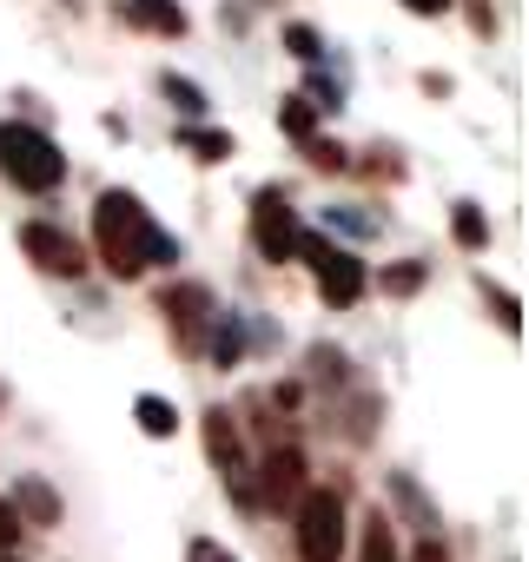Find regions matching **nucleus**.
I'll list each match as a JSON object with an SVG mask.
<instances>
[{"label":"nucleus","instance_id":"obj_1","mask_svg":"<svg viewBox=\"0 0 529 562\" xmlns=\"http://www.w3.org/2000/svg\"><path fill=\"white\" fill-rule=\"evenodd\" d=\"M93 251H100V265L120 278V285H133V278H146V271H172L179 265V238L126 186H106L93 199Z\"/></svg>","mask_w":529,"mask_h":562},{"label":"nucleus","instance_id":"obj_2","mask_svg":"<svg viewBox=\"0 0 529 562\" xmlns=\"http://www.w3.org/2000/svg\"><path fill=\"white\" fill-rule=\"evenodd\" d=\"M67 153L54 146V133L27 126V120H0V179L27 199H54L67 186Z\"/></svg>","mask_w":529,"mask_h":562},{"label":"nucleus","instance_id":"obj_3","mask_svg":"<svg viewBox=\"0 0 529 562\" xmlns=\"http://www.w3.org/2000/svg\"><path fill=\"white\" fill-rule=\"evenodd\" d=\"M292 549L299 562H345L351 549V503L338 483H312L292 509Z\"/></svg>","mask_w":529,"mask_h":562},{"label":"nucleus","instance_id":"obj_4","mask_svg":"<svg viewBox=\"0 0 529 562\" xmlns=\"http://www.w3.org/2000/svg\"><path fill=\"white\" fill-rule=\"evenodd\" d=\"M292 258L312 265V285H318V299H325L331 312L364 305V292H371V265H364L351 245H338V238H325V232H299Z\"/></svg>","mask_w":529,"mask_h":562},{"label":"nucleus","instance_id":"obj_5","mask_svg":"<svg viewBox=\"0 0 529 562\" xmlns=\"http://www.w3.org/2000/svg\"><path fill=\"white\" fill-rule=\"evenodd\" d=\"M305 490H312V463H305V450H299V443L258 450V463H251V496H258V516H292Z\"/></svg>","mask_w":529,"mask_h":562},{"label":"nucleus","instance_id":"obj_6","mask_svg":"<svg viewBox=\"0 0 529 562\" xmlns=\"http://www.w3.org/2000/svg\"><path fill=\"white\" fill-rule=\"evenodd\" d=\"M159 318L172 325V345L185 358H199V345H205V331L218 318V299H212V285H199V278H172V285H159Z\"/></svg>","mask_w":529,"mask_h":562},{"label":"nucleus","instance_id":"obj_7","mask_svg":"<svg viewBox=\"0 0 529 562\" xmlns=\"http://www.w3.org/2000/svg\"><path fill=\"white\" fill-rule=\"evenodd\" d=\"M299 232H305V225H299L285 186H258V192H251V251H258L264 265H285L292 245H299Z\"/></svg>","mask_w":529,"mask_h":562},{"label":"nucleus","instance_id":"obj_8","mask_svg":"<svg viewBox=\"0 0 529 562\" xmlns=\"http://www.w3.org/2000/svg\"><path fill=\"white\" fill-rule=\"evenodd\" d=\"M21 251H27V265L47 271V278H87V245H80L67 225H54V218H27V225H21Z\"/></svg>","mask_w":529,"mask_h":562},{"label":"nucleus","instance_id":"obj_9","mask_svg":"<svg viewBox=\"0 0 529 562\" xmlns=\"http://www.w3.org/2000/svg\"><path fill=\"white\" fill-rule=\"evenodd\" d=\"M199 443H205V463L232 483V476H245L251 470V450H245V430H238V411H225V404H212L205 417H199Z\"/></svg>","mask_w":529,"mask_h":562},{"label":"nucleus","instance_id":"obj_10","mask_svg":"<svg viewBox=\"0 0 529 562\" xmlns=\"http://www.w3.org/2000/svg\"><path fill=\"white\" fill-rule=\"evenodd\" d=\"M8 503H14L21 529H54V522H60V490H54L47 476H14Z\"/></svg>","mask_w":529,"mask_h":562},{"label":"nucleus","instance_id":"obj_11","mask_svg":"<svg viewBox=\"0 0 529 562\" xmlns=\"http://www.w3.org/2000/svg\"><path fill=\"white\" fill-rule=\"evenodd\" d=\"M120 21L139 27V34H159V41L185 34V8H179V0H120Z\"/></svg>","mask_w":529,"mask_h":562},{"label":"nucleus","instance_id":"obj_12","mask_svg":"<svg viewBox=\"0 0 529 562\" xmlns=\"http://www.w3.org/2000/svg\"><path fill=\"white\" fill-rule=\"evenodd\" d=\"M358 562H404V549H397V522H391L384 503H371V509L358 516Z\"/></svg>","mask_w":529,"mask_h":562},{"label":"nucleus","instance_id":"obj_13","mask_svg":"<svg viewBox=\"0 0 529 562\" xmlns=\"http://www.w3.org/2000/svg\"><path fill=\"white\" fill-rule=\"evenodd\" d=\"M384 496H391V509H397V516H410V529L437 536V509H430V496L417 490V476H410V470H391V476H384Z\"/></svg>","mask_w":529,"mask_h":562},{"label":"nucleus","instance_id":"obj_14","mask_svg":"<svg viewBox=\"0 0 529 562\" xmlns=\"http://www.w3.org/2000/svg\"><path fill=\"white\" fill-rule=\"evenodd\" d=\"M133 424H139V437L172 443V437H179V404L159 397V391H139V397H133Z\"/></svg>","mask_w":529,"mask_h":562},{"label":"nucleus","instance_id":"obj_15","mask_svg":"<svg viewBox=\"0 0 529 562\" xmlns=\"http://www.w3.org/2000/svg\"><path fill=\"white\" fill-rule=\"evenodd\" d=\"M172 139H179L199 166H225V159L238 153V139H232V133H218V126H179Z\"/></svg>","mask_w":529,"mask_h":562},{"label":"nucleus","instance_id":"obj_16","mask_svg":"<svg viewBox=\"0 0 529 562\" xmlns=\"http://www.w3.org/2000/svg\"><path fill=\"white\" fill-rule=\"evenodd\" d=\"M450 238H457V251H489V212L476 199H457L450 205Z\"/></svg>","mask_w":529,"mask_h":562},{"label":"nucleus","instance_id":"obj_17","mask_svg":"<svg viewBox=\"0 0 529 562\" xmlns=\"http://www.w3.org/2000/svg\"><path fill=\"white\" fill-rule=\"evenodd\" d=\"M199 351H205V358H212V364H218V371H232V364H238V358H245V318H225V312H218V318H212V331H205V345H199Z\"/></svg>","mask_w":529,"mask_h":562},{"label":"nucleus","instance_id":"obj_18","mask_svg":"<svg viewBox=\"0 0 529 562\" xmlns=\"http://www.w3.org/2000/svg\"><path fill=\"white\" fill-rule=\"evenodd\" d=\"M371 285H378L384 299H417V292L430 285V265H424V258H397V265H384V271L371 278Z\"/></svg>","mask_w":529,"mask_h":562},{"label":"nucleus","instance_id":"obj_19","mask_svg":"<svg viewBox=\"0 0 529 562\" xmlns=\"http://www.w3.org/2000/svg\"><path fill=\"white\" fill-rule=\"evenodd\" d=\"M305 378H312L318 391H345V384H351V358H345L338 345H312V351H305Z\"/></svg>","mask_w":529,"mask_h":562},{"label":"nucleus","instance_id":"obj_20","mask_svg":"<svg viewBox=\"0 0 529 562\" xmlns=\"http://www.w3.org/2000/svg\"><path fill=\"white\" fill-rule=\"evenodd\" d=\"M159 93L172 100V113H179V126H199V113H205V87H192L185 74H159Z\"/></svg>","mask_w":529,"mask_h":562},{"label":"nucleus","instance_id":"obj_21","mask_svg":"<svg viewBox=\"0 0 529 562\" xmlns=\"http://www.w3.org/2000/svg\"><path fill=\"white\" fill-rule=\"evenodd\" d=\"M279 133H285V139H299V146H305V139H318V113L305 106V93H285V100H279Z\"/></svg>","mask_w":529,"mask_h":562},{"label":"nucleus","instance_id":"obj_22","mask_svg":"<svg viewBox=\"0 0 529 562\" xmlns=\"http://www.w3.org/2000/svg\"><path fill=\"white\" fill-rule=\"evenodd\" d=\"M285 54H292L299 67H318V60H325V34H318L312 21H292V27H285Z\"/></svg>","mask_w":529,"mask_h":562},{"label":"nucleus","instance_id":"obj_23","mask_svg":"<svg viewBox=\"0 0 529 562\" xmlns=\"http://www.w3.org/2000/svg\"><path fill=\"white\" fill-rule=\"evenodd\" d=\"M378 417H384V397H378V391H364V397L351 404V417H345V437H351V443H371Z\"/></svg>","mask_w":529,"mask_h":562},{"label":"nucleus","instance_id":"obj_24","mask_svg":"<svg viewBox=\"0 0 529 562\" xmlns=\"http://www.w3.org/2000/svg\"><path fill=\"white\" fill-rule=\"evenodd\" d=\"M476 285H483V305L496 312V325H503V331L516 338V331H522V305H516V292H503V285H489V278H476Z\"/></svg>","mask_w":529,"mask_h":562},{"label":"nucleus","instance_id":"obj_25","mask_svg":"<svg viewBox=\"0 0 529 562\" xmlns=\"http://www.w3.org/2000/svg\"><path fill=\"white\" fill-rule=\"evenodd\" d=\"M299 153H305V166H312V172H351V153H345L338 139H305Z\"/></svg>","mask_w":529,"mask_h":562},{"label":"nucleus","instance_id":"obj_26","mask_svg":"<svg viewBox=\"0 0 529 562\" xmlns=\"http://www.w3.org/2000/svg\"><path fill=\"white\" fill-rule=\"evenodd\" d=\"M325 225H338V232H351V238L384 232V218H364V205H331V212H325Z\"/></svg>","mask_w":529,"mask_h":562},{"label":"nucleus","instance_id":"obj_27","mask_svg":"<svg viewBox=\"0 0 529 562\" xmlns=\"http://www.w3.org/2000/svg\"><path fill=\"white\" fill-rule=\"evenodd\" d=\"M463 21L476 41H496V0H463Z\"/></svg>","mask_w":529,"mask_h":562},{"label":"nucleus","instance_id":"obj_28","mask_svg":"<svg viewBox=\"0 0 529 562\" xmlns=\"http://www.w3.org/2000/svg\"><path fill=\"white\" fill-rule=\"evenodd\" d=\"M21 536H27V529H21V516H14V503H8V496H0V555H21Z\"/></svg>","mask_w":529,"mask_h":562},{"label":"nucleus","instance_id":"obj_29","mask_svg":"<svg viewBox=\"0 0 529 562\" xmlns=\"http://www.w3.org/2000/svg\"><path fill=\"white\" fill-rule=\"evenodd\" d=\"M185 562H238V555H232L218 536H192V542H185Z\"/></svg>","mask_w":529,"mask_h":562},{"label":"nucleus","instance_id":"obj_30","mask_svg":"<svg viewBox=\"0 0 529 562\" xmlns=\"http://www.w3.org/2000/svg\"><path fill=\"white\" fill-rule=\"evenodd\" d=\"M364 159H371V166H364L371 179H404V166H397V153H391V146H371Z\"/></svg>","mask_w":529,"mask_h":562},{"label":"nucleus","instance_id":"obj_31","mask_svg":"<svg viewBox=\"0 0 529 562\" xmlns=\"http://www.w3.org/2000/svg\"><path fill=\"white\" fill-rule=\"evenodd\" d=\"M397 8H404V14H417V21H443L457 0H397Z\"/></svg>","mask_w":529,"mask_h":562},{"label":"nucleus","instance_id":"obj_32","mask_svg":"<svg viewBox=\"0 0 529 562\" xmlns=\"http://www.w3.org/2000/svg\"><path fill=\"white\" fill-rule=\"evenodd\" d=\"M404 562H450V549H443V536H417V549Z\"/></svg>","mask_w":529,"mask_h":562},{"label":"nucleus","instance_id":"obj_33","mask_svg":"<svg viewBox=\"0 0 529 562\" xmlns=\"http://www.w3.org/2000/svg\"><path fill=\"white\" fill-rule=\"evenodd\" d=\"M272 404H285V411H299V404H305V384H299V378H285V384H272Z\"/></svg>","mask_w":529,"mask_h":562},{"label":"nucleus","instance_id":"obj_34","mask_svg":"<svg viewBox=\"0 0 529 562\" xmlns=\"http://www.w3.org/2000/svg\"><path fill=\"white\" fill-rule=\"evenodd\" d=\"M0 562H21V555H0Z\"/></svg>","mask_w":529,"mask_h":562}]
</instances>
